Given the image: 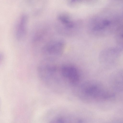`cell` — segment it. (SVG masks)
I'll use <instances>...</instances> for the list:
<instances>
[{"label": "cell", "instance_id": "obj_5", "mask_svg": "<svg viewBox=\"0 0 123 123\" xmlns=\"http://www.w3.org/2000/svg\"><path fill=\"white\" fill-rule=\"evenodd\" d=\"M123 50L117 46L105 48L102 50L99 55L101 64L104 66H110L116 62Z\"/></svg>", "mask_w": 123, "mask_h": 123}, {"label": "cell", "instance_id": "obj_4", "mask_svg": "<svg viewBox=\"0 0 123 123\" xmlns=\"http://www.w3.org/2000/svg\"><path fill=\"white\" fill-rule=\"evenodd\" d=\"M65 47L64 41L60 39H55L50 42L43 49L45 56L44 59L54 61L63 53Z\"/></svg>", "mask_w": 123, "mask_h": 123}, {"label": "cell", "instance_id": "obj_2", "mask_svg": "<svg viewBox=\"0 0 123 123\" xmlns=\"http://www.w3.org/2000/svg\"><path fill=\"white\" fill-rule=\"evenodd\" d=\"M75 92L78 98L83 101L92 102L113 96L112 92L107 90L97 80H90L82 83L77 87Z\"/></svg>", "mask_w": 123, "mask_h": 123}, {"label": "cell", "instance_id": "obj_6", "mask_svg": "<svg viewBox=\"0 0 123 123\" xmlns=\"http://www.w3.org/2000/svg\"><path fill=\"white\" fill-rule=\"evenodd\" d=\"M60 74L63 80L71 86H76L78 84L80 75L78 70L75 66L67 64L59 69Z\"/></svg>", "mask_w": 123, "mask_h": 123}, {"label": "cell", "instance_id": "obj_3", "mask_svg": "<svg viewBox=\"0 0 123 123\" xmlns=\"http://www.w3.org/2000/svg\"><path fill=\"white\" fill-rule=\"evenodd\" d=\"M60 32L65 35H71L79 29L80 22L74 20L68 13H62L57 17Z\"/></svg>", "mask_w": 123, "mask_h": 123}, {"label": "cell", "instance_id": "obj_10", "mask_svg": "<svg viewBox=\"0 0 123 123\" xmlns=\"http://www.w3.org/2000/svg\"><path fill=\"white\" fill-rule=\"evenodd\" d=\"M51 123H65V122L62 118H58L54 119Z\"/></svg>", "mask_w": 123, "mask_h": 123}, {"label": "cell", "instance_id": "obj_8", "mask_svg": "<svg viewBox=\"0 0 123 123\" xmlns=\"http://www.w3.org/2000/svg\"><path fill=\"white\" fill-rule=\"evenodd\" d=\"M27 17L25 14H23L20 17L16 26L15 35L18 40L23 38L26 33Z\"/></svg>", "mask_w": 123, "mask_h": 123}, {"label": "cell", "instance_id": "obj_1", "mask_svg": "<svg viewBox=\"0 0 123 123\" xmlns=\"http://www.w3.org/2000/svg\"><path fill=\"white\" fill-rule=\"evenodd\" d=\"M120 18L114 14H100L93 17L89 21L88 30L97 37H104L115 32L119 26Z\"/></svg>", "mask_w": 123, "mask_h": 123}, {"label": "cell", "instance_id": "obj_9", "mask_svg": "<svg viewBox=\"0 0 123 123\" xmlns=\"http://www.w3.org/2000/svg\"><path fill=\"white\" fill-rule=\"evenodd\" d=\"M117 46L123 49V24L120 25L115 32Z\"/></svg>", "mask_w": 123, "mask_h": 123}, {"label": "cell", "instance_id": "obj_7", "mask_svg": "<svg viewBox=\"0 0 123 123\" xmlns=\"http://www.w3.org/2000/svg\"><path fill=\"white\" fill-rule=\"evenodd\" d=\"M110 82L111 87L115 90H123V70L118 71L113 73L111 78Z\"/></svg>", "mask_w": 123, "mask_h": 123}]
</instances>
